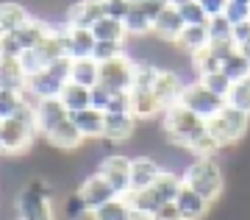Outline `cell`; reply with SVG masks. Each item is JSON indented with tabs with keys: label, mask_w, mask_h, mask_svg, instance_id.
<instances>
[{
	"label": "cell",
	"mask_w": 250,
	"mask_h": 220,
	"mask_svg": "<svg viewBox=\"0 0 250 220\" xmlns=\"http://www.w3.org/2000/svg\"><path fill=\"white\" fill-rule=\"evenodd\" d=\"M53 198L56 187L47 178H34L20 190L14 201V215L17 220H56Z\"/></svg>",
	"instance_id": "1"
},
{
	"label": "cell",
	"mask_w": 250,
	"mask_h": 220,
	"mask_svg": "<svg viewBox=\"0 0 250 220\" xmlns=\"http://www.w3.org/2000/svg\"><path fill=\"white\" fill-rule=\"evenodd\" d=\"M206 131H208V123L200 120L197 115H192V112L184 109L181 103L164 109V115H161V134H164L172 145H178V148H184V150H189V145Z\"/></svg>",
	"instance_id": "2"
},
{
	"label": "cell",
	"mask_w": 250,
	"mask_h": 220,
	"mask_svg": "<svg viewBox=\"0 0 250 220\" xmlns=\"http://www.w3.org/2000/svg\"><path fill=\"white\" fill-rule=\"evenodd\" d=\"M184 184L192 187L197 195H203L208 203L220 201V195L225 190V176H223V168L214 162V156H200V159H192L187 168H184Z\"/></svg>",
	"instance_id": "3"
},
{
	"label": "cell",
	"mask_w": 250,
	"mask_h": 220,
	"mask_svg": "<svg viewBox=\"0 0 250 220\" xmlns=\"http://www.w3.org/2000/svg\"><path fill=\"white\" fill-rule=\"evenodd\" d=\"M70 64L72 59H59L53 62L50 67H45L42 73H36L28 78V95L34 98V100H45V98H59L62 95V89L70 84Z\"/></svg>",
	"instance_id": "4"
},
{
	"label": "cell",
	"mask_w": 250,
	"mask_h": 220,
	"mask_svg": "<svg viewBox=\"0 0 250 220\" xmlns=\"http://www.w3.org/2000/svg\"><path fill=\"white\" fill-rule=\"evenodd\" d=\"M178 103L184 106V109H189L192 115H197L200 120H206V123H208L211 117H217L225 106H228V98L211 92L208 87H203V84L195 78V81H189L187 87H184Z\"/></svg>",
	"instance_id": "5"
},
{
	"label": "cell",
	"mask_w": 250,
	"mask_h": 220,
	"mask_svg": "<svg viewBox=\"0 0 250 220\" xmlns=\"http://www.w3.org/2000/svg\"><path fill=\"white\" fill-rule=\"evenodd\" d=\"M248 128H250V115L242 112V109H236V106H231V103L225 106L217 117L208 120V131L220 142V148H228L233 142H239L248 134Z\"/></svg>",
	"instance_id": "6"
},
{
	"label": "cell",
	"mask_w": 250,
	"mask_h": 220,
	"mask_svg": "<svg viewBox=\"0 0 250 220\" xmlns=\"http://www.w3.org/2000/svg\"><path fill=\"white\" fill-rule=\"evenodd\" d=\"M36 134L31 125L20 123V120H14V117H9V120H3L0 123V153L3 156H25L28 150H31V145H34Z\"/></svg>",
	"instance_id": "7"
},
{
	"label": "cell",
	"mask_w": 250,
	"mask_h": 220,
	"mask_svg": "<svg viewBox=\"0 0 250 220\" xmlns=\"http://www.w3.org/2000/svg\"><path fill=\"white\" fill-rule=\"evenodd\" d=\"M134 67H136V59H131L128 53H120V56L108 59V62H100V81L98 84L114 89V92H131Z\"/></svg>",
	"instance_id": "8"
},
{
	"label": "cell",
	"mask_w": 250,
	"mask_h": 220,
	"mask_svg": "<svg viewBox=\"0 0 250 220\" xmlns=\"http://www.w3.org/2000/svg\"><path fill=\"white\" fill-rule=\"evenodd\" d=\"M98 173L114 187L117 195H125L131 190V156H125V153H108L106 159H100Z\"/></svg>",
	"instance_id": "9"
},
{
	"label": "cell",
	"mask_w": 250,
	"mask_h": 220,
	"mask_svg": "<svg viewBox=\"0 0 250 220\" xmlns=\"http://www.w3.org/2000/svg\"><path fill=\"white\" fill-rule=\"evenodd\" d=\"M184 87H187V81L181 78L175 70H164V67H159V73H156V78H153V84H150L153 95L159 98V103L164 106V109H170V106L178 103Z\"/></svg>",
	"instance_id": "10"
},
{
	"label": "cell",
	"mask_w": 250,
	"mask_h": 220,
	"mask_svg": "<svg viewBox=\"0 0 250 220\" xmlns=\"http://www.w3.org/2000/svg\"><path fill=\"white\" fill-rule=\"evenodd\" d=\"M106 17V0H75L67 9L64 25L70 28H92Z\"/></svg>",
	"instance_id": "11"
},
{
	"label": "cell",
	"mask_w": 250,
	"mask_h": 220,
	"mask_svg": "<svg viewBox=\"0 0 250 220\" xmlns=\"http://www.w3.org/2000/svg\"><path fill=\"white\" fill-rule=\"evenodd\" d=\"M47 140V145L56 150H62V153H72V150H78L83 142H86V137L78 131V125L72 123L70 117L67 120H62L59 125H53L47 134H42Z\"/></svg>",
	"instance_id": "12"
},
{
	"label": "cell",
	"mask_w": 250,
	"mask_h": 220,
	"mask_svg": "<svg viewBox=\"0 0 250 220\" xmlns=\"http://www.w3.org/2000/svg\"><path fill=\"white\" fill-rule=\"evenodd\" d=\"M136 125H139V120H136L131 112H108V115L103 117V137H100V140L128 142L136 134Z\"/></svg>",
	"instance_id": "13"
},
{
	"label": "cell",
	"mask_w": 250,
	"mask_h": 220,
	"mask_svg": "<svg viewBox=\"0 0 250 220\" xmlns=\"http://www.w3.org/2000/svg\"><path fill=\"white\" fill-rule=\"evenodd\" d=\"M78 195L83 198V203L89 206V212H95L98 206H103L106 201H111V198H117V190L111 184H108L106 178L100 176V173H92L89 178H83L78 187Z\"/></svg>",
	"instance_id": "14"
},
{
	"label": "cell",
	"mask_w": 250,
	"mask_h": 220,
	"mask_svg": "<svg viewBox=\"0 0 250 220\" xmlns=\"http://www.w3.org/2000/svg\"><path fill=\"white\" fill-rule=\"evenodd\" d=\"M184 28H187V23H184V17L178 14L175 3H172L170 9H164L159 17L153 20V31H150V34L156 36L159 42L175 45V42H178V36L184 34Z\"/></svg>",
	"instance_id": "15"
},
{
	"label": "cell",
	"mask_w": 250,
	"mask_h": 220,
	"mask_svg": "<svg viewBox=\"0 0 250 220\" xmlns=\"http://www.w3.org/2000/svg\"><path fill=\"white\" fill-rule=\"evenodd\" d=\"M95 34L92 28H70L64 25V48H67V59H86L95 50Z\"/></svg>",
	"instance_id": "16"
},
{
	"label": "cell",
	"mask_w": 250,
	"mask_h": 220,
	"mask_svg": "<svg viewBox=\"0 0 250 220\" xmlns=\"http://www.w3.org/2000/svg\"><path fill=\"white\" fill-rule=\"evenodd\" d=\"M67 117H70V112H67V106L59 98L36 100V125H39V134H47L53 125H59Z\"/></svg>",
	"instance_id": "17"
},
{
	"label": "cell",
	"mask_w": 250,
	"mask_h": 220,
	"mask_svg": "<svg viewBox=\"0 0 250 220\" xmlns=\"http://www.w3.org/2000/svg\"><path fill=\"white\" fill-rule=\"evenodd\" d=\"M161 170L164 168L153 156H131V190H147Z\"/></svg>",
	"instance_id": "18"
},
{
	"label": "cell",
	"mask_w": 250,
	"mask_h": 220,
	"mask_svg": "<svg viewBox=\"0 0 250 220\" xmlns=\"http://www.w3.org/2000/svg\"><path fill=\"white\" fill-rule=\"evenodd\" d=\"M175 206H178L181 218L184 220H206V215H208V209H211V203L206 201L203 195H197L192 187H181L178 198H175Z\"/></svg>",
	"instance_id": "19"
},
{
	"label": "cell",
	"mask_w": 250,
	"mask_h": 220,
	"mask_svg": "<svg viewBox=\"0 0 250 220\" xmlns=\"http://www.w3.org/2000/svg\"><path fill=\"white\" fill-rule=\"evenodd\" d=\"M131 115L139 123L142 120H156V117L164 115V106L153 95V89H131Z\"/></svg>",
	"instance_id": "20"
},
{
	"label": "cell",
	"mask_w": 250,
	"mask_h": 220,
	"mask_svg": "<svg viewBox=\"0 0 250 220\" xmlns=\"http://www.w3.org/2000/svg\"><path fill=\"white\" fill-rule=\"evenodd\" d=\"M125 201H128V206H131L136 220H150L153 215H156V209L164 203L150 187H147V190H128V193H125Z\"/></svg>",
	"instance_id": "21"
},
{
	"label": "cell",
	"mask_w": 250,
	"mask_h": 220,
	"mask_svg": "<svg viewBox=\"0 0 250 220\" xmlns=\"http://www.w3.org/2000/svg\"><path fill=\"white\" fill-rule=\"evenodd\" d=\"M0 89H14V92L28 89V73L22 70L17 56H0Z\"/></svg>",
	"instance_id": "22"
},
{
	"label": "cell",
	"mask_w": 250,
	"mask_h": 220,
	"mask_svg": "<svg viewBox=\"0 0 250 220\" xmlns=\"http://www.w3.org/2000/svg\"><path fill=\"white\" fill-rule=\"evenodd\" d=\"M103 112L98 109H81V112H70V120L78 125V131L86 137V140H100L103 137Z\"/></svg>",
	"instance_id": "23"
},
{
	"label": "cell",
	"mask_w": 250,
	"mask_h": 220,
	"mask_svg": "<svg viewBox=\"0 0 250 220\" xmlns=\"http://www.w3.org/2000/svg\"><path fill=\"white\" fill-rule=\"evenodd\" d=\"M70 81L72 84H81V87H98L100 81V64L92 59V56H86V59H72L70 64Z\"/></svg>",
	"instance_id": "24"
},
{
	"label": "cell",
	"mask_w": 250,
	"mask_h": 220,
	"mask_svg": "<svg viewBox=\"0 0 250 220\" xmlns=\"http://www.w3.org/2000/svg\"><path fill=\"white\" fill-rule=\"evenodd\" d=\"M28 20H31V14H28L22 3H17V0H3L0 3V28H3V34L20 31Z\"/></svg>",
	"instance_id": "25"
},
{
	"label": "cell",
	"mask_w": 250,
	"mask_h": 220,
	"mask_svg": "<svg viewBox=\"0 0 250 220\" xmlns=\"http://www.w3.org/2000/svg\"><path fill=\"white\" fill-rule=\"evenodd\" d=\"M92 34H95L98 42H120V45L128 42L125 23L123 20H114V17H103L100 23H95V25H92Z\"/></svg>",
	"instance_id": "26"
},
{
	"label": "cell",
	"mask_w": 250,
	"mask_h": 220,
	"mask_svg": "<svg viewBox=\"0 0 250 220\" xmlns=\"http://www.w3.org/2000/svg\"><path fill=\"white\" fill-rule=\"evenodd\" d=\"M181 187H184V176L181 173H175V170H161V176L150 184V190L167 203V201H175L178 198Z\"/></svg>",
	"instance_id": "27"
},
{
	"label": "cell",
	"mask_w": 250,
	"mask_h": 220,
	"mask_svg": "<svg viewBox=\"0 0 250 220\" xmlns=\"http://www.w3.org/2000/svg\"><path fill=\"white\" fill-rule=\"evenodd\" d=\"M89 220H136V218L131 212V206H128V201H125V195H117V198L106 201L103 206H98Z\"/></svg>",
	"instance_id": "28"
},
{
	"label": "cell",
	"mask_w": 250,
	"mask_h": 220,
	"mask_svg": "<svg viewBox=\"0 0 250 220\" xmlns=\"http://www.w3.org/2000/svg\"><path fill=\"white\" fill-rule=\"evenodd\" d=\"M208 42H211V39H208V28H206V25H187V28H184V34L178 36L175 48H181L184 53L192 56V53L203 50Z\"/></svg>",
	"instance_id": "29"
},
{
	"label": "cell",
	"mask_w": 250,
	"mask_h": 220,
	"mask_svg": "<svg viewBox=\"0 0 250 220\" xmlns=\"http://www.w3.org/2000/svg\"><path fill=\"white\" fill-rule=\"evenodd\" d=\"M64 106H67V112H81V109H89L92 106V89L81 87V84H67L62 89V95H59Z\"/></svg>",
	"instance_id": "30"
},
{
	"label": "cell",
	"mask_w": 250,
	"mask_h": 220,
	"mask_svg": "<svg viewBox=\"0 0 250 220\" xmlns=\"http://www.w3.org/2000/svg\"><path fill=\"white\" fill-rule=\"evenodd\" d=\"M50 28H53V25H47L45 20L31 17V20L25 23V25L20 28V31H14V34H17L20 45H22V50H28V48H34V45L42 42V39H45V36L50 34Z\"/></svg>",
	"instance_id": "31"
},
{
	"label": "cell",
	"mask_w": 250,
	"mask_h": 220,
	"mask_svg": "<svg viewBox=\"0 0 250 220\" xmlns=\"http://www.w3.org/2000/svg\"><path fill=\"white\" fill-rule=\"evenodd\" d=\"M125 23V31H128V39H131V36H147L153 31V20L147 17V14H145L142 9H136V6H131V11H128V17L123 20Z\"/></svg>",
	"instance_id": "32"
},
{
	"label": "cell",
	"mask_w": 250,
	"mask_h": 220,
	"mask_svg": "<svg viewBox=\"0 0 250 220\" xmlns=\"http://www.w3.org/2000/svg\"><path fill=\"white\" fill-rule=\"evenodd\" d=\"M189 59H192V70L197 73V78H200V75H208V73H217V70H223V62H220V59L214 56V50H211L208 45H206L203 50L192 53Z\"/></svg>",
	"instance_id": "33"
},
{
	"label": "cell",
	"mask_w": 250,
	"mask_h": 220,
	"mask_svg": "<svg viewBox=\"0 0 250 220\" xmlns=\"http://www.w3.org/2000/svg\"><path fill=\"white\" fill-rule=\"evenodd\" d=\"M172 3H175V9H178V14L184 17L187 25H206L208 23L200 0H172Z\"/></svg>",
	"instance_id": "34"
},
{
	"label": "cell",
	"mask_w": 250,
	"mask_h": 220,
	"mask_svg": "<svg viewBox=\"0 0 250 220\" xmlns=\"http://www.w3.org/2000/svg\"><path fill=\"white\" fill-rule=\"evenodd\" d=\"M223 73L231 81H242V78H248V75H250V62L242 56L239 50H233L231 56L223 62Z\"/></svg>",
	"instance_id": "35"
},
{
	"label": "cell",
	"mask_w": 250,
	"mask_h": 220,
	"mask_svg": "<svg viewBox=\"0 0 250 220\" xmlns=\"http://www.w3.org/2000/svg\"><path fill=\"white\" fill-rule=\"evenodd\" d=\"M206 28H208V39H211V42H233V25L228 23L225 14H220V17H208Z\"/></svg>",
	"instance_id": "36"
},
{
	"label": "cell",
	"mask_w": 250,
	"mask_h": 220,
	"mask_svg": "<svg viewBox=\"0 0 250 220\" xmlns=\"http://www.w3.org/2000/svg\"><path fill=\"white\" fill-rule=\"evenodd\" d=\"M228 103L250 115V75L242 78V81H233L231 92H228Z\"/></svg>",
	"instance_id": "37"
},
{
	"label": "cell",
	"mask_w": 250,
	"mask_h": 220,
	"mask_svg": "<svg viewBox=\"0 0 250 220\" xmlns=\"http://www.w3.org/2000/svg\"><path fill=\"white\" fill-rule=\"evenodd\" d=\"M25 92H14V89H0V120H9L17 115L20 103H22Z\"/></svg>",
	"instance_id": "38"
},
{
	"label": "cell",
	"mask_w": 250,
	"mask_h": 220,
	"mask_svg": "<svg viewBox=\"0 0 250 220\" xmlns=\"http://www.w3.org/2000/svg\"><path fill=\"white\" fill-rule=\"evenodd\" d=\"M200 84L203 87H208L211 92H217V95H223V98H228V92H231V87H233V81L225 75L223 70H217V73H208V75H200Z\"/></svg>",
	"instance_id": "39"
},
{
	"label": "cell",
	"mask_w": 250,
	"mask_h": 220,
	"mask_svg": "<svg viewBox=\"0 0 250 220\" xmlns=\"http://www.w3.org/2000/svg\"><path fill=\"white\" fill-rule=\"evenodd\" d=\"M156 73H159V67L150 62H136L134 67V84H131V89H150L153 78H156Z\"/></svg>",
	"instance_id": "40"
},
{
	"label": "cell",
	"mask_w": 250,
	"mask_h": 220,
	"mask_svg": "<svg viewBox=\"0 0 250 220\" xmlns=\"http://www.w3.org/2000/svg\"><path fill=\"white\" fill-rule=\"evenodd\" d=\"M64 215H67V220H83V218H92L89 206L83 203V198H81L78 193H72L67 201H64Z\"/></svg>",
	"instance_id": "41"
},
{
	"label": "cell",
	"mask_w": 250,
	"mask_h": 220,
	"mask_svg": "<svg viewBox=\"0 0 250 220\" xmlns=\"http://www.w3.org/2000/svg\"><path fill=\"white\" fill-rule=\"evenodd\" d=\"M120 53H125V45H120V42H95L92 59L100 64V62H108V59L120 56Z\"/></svg>",
	"instance_id": "42"
},
{
	"label": "cell",
	"mask_w": 250,
	"mask_h": 220,
	"mask_svg": "<svg viewBox=\"0 0 250 220\" xmlns=\"http://www.w3.org/2000/svg\"><path fill=\"white\" fill-rule=\"evenodd\" d=\"M111 98H114V89L103 87V84L92 87V109H98V112H103V115H106L108 106H111Z\"/></svg>",
	"instance_id": "43"
},
{
	"label": "cell",
	"mask_w": 250,
	"mask_h": 220,
	"mask_svg": "<svg viewBox=\"0 0 250 220\" xmlns=\"http://www.w3.org/2000/svg\"><path fill=\"white\" fill-rule=\"evenodd\" d=\"M134 6H136V9H142L150 20H156L164 9H170L172 0H134Z\"/></svg>",
	"instance_id": "44"
},
{
	"label": "cell",
	"mask_w": 250,
	"mask_h": 220,
	"mask_svg": "<svg viewBox=\"0 0 250 220\" xmlns=\"http://www.w3.org/2000/svg\"><path fill=\"white\" fill-rule=\"evenodd\" d=\"M225 17H228L231 25L250 20V3H233V0H231V3H228V9H225Z\"/></svg>",
	"instance_id": "45"
},
{
	"label": "cell",
	"mask_w": 250,
	"mask_h": 220,
	"mask_svg": "<svg viewBox=\"0 0 250 220\" xmlns=\"http://www.w3.org/2000/svg\"><path fill=\"white\" fill-rule=\"evenodd\" d=\"M134 6V0H106V17H114V20H125L128 11Z\"/></svg>",
	"instance_id": "46"
},
{
	"label": "cell",
	"mask_w": 250,
	"mask_h": 220,
	"mask_svg": "<svg viewBox=\"0 0 250 220\" xmlns=\"http://www.w3.org/2000/svg\"><path fill=\"white\" fill-rule=\"evenodd\" d=\"M150 220H184V218H181L175 201H167V203H161L159 209H156V215H153Z\"/></svg>",
	"instance_id": "47"
},
{
	"label": "cell",
	"mask_w": 250,
	"mask_h": 220,
	"mask_svg": "<svg viewBox=\"0 0 250 220\" xmlns=\"http://www.w3.org/2000/svg\"><path fill=\"white\" fill-rule=\"evenodd\" d=\"M228 3H231V0H200V6H203L206 17H220V14H225Z\"/></svg>",
	"instance_id": "48"
},
{
	"label": "cell",
	"mask_w": 250,
	"mask_h": 220,
	"mask_svg": "<svg viewBox=\"0 0 250 220\" xmlns=\"http://www.w3.org/2000/svg\"><path fill=\"white\" fill-rule=\"evenodd\" d=\"M248 36H250V20H245V23H236V25H233V45L245 42Z\"/></svg>",
	"instance_id": "49"
},
{
	"label": "cell",
	"mask_w": 250,
	"mask_h": 220,
	"mask_svg": "<svg viewBox=\"0 0 250 220\" xmlns=\"http://www.w3.org/2000/svg\"><path fill=\"white\" fill-rule=\"evenodd\" d=\"M236 50H239L242 56H245V59H248V62H250V36H248V39H245V42H239V45H236Z\"/></svg>",
	"instance_id": "50"
},
{
	"label": "cell",
	"mask_w": 250,
	"mask_h": 220,
	"mask_svg": "<svg viewBox=\"0 0 250 220\" xmlns=\"http://www.w3.org/2000/svg\"><path fill=\"white\" fill-rule=\"evenodd\" d=\"M233 3H250V0H233Z\"/></svg>",
	"instance_id": "51"
},
{
	"label": "cell",
	"mask_w": 250,
	"mask_h": 220,
	"mask_svg": "<svg viewBox=\"0 0 250 220\" xmlns=\"http://www.w3.org/2000/svg\"><path fill=\"white\" fill-rule=\"evenodd\" d=\"M0 36H3V28H0Z\"/></svg>",
	"instance_id": "52"
},
{
	"label": "cell",
	"mask_w": 250,
	"mask_h": 220,
	"mask_svg": "<svg viewBox=\"0 0 250 220\" xmlns=\"http://www.w3.org/2000/svg\"><path fill=\"white\" fill-rule=\"evenodd\" d=\"M0 123H3V120H0Z\"/></svg>",
	"instance_id": "53"
}]
</instances>
